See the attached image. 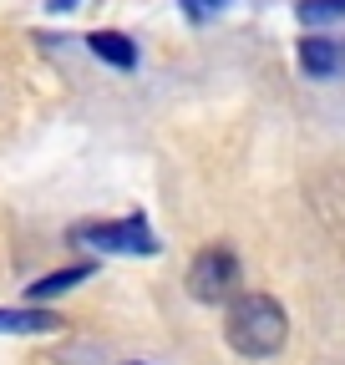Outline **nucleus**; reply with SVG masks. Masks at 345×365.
Instances as JSON below:
<instances>
[{
  "mask_svg": "<svg viewBox=\"0 0 345 365\" xmlns=\"http://www.w3.org/2000/svg\"><path fill=\"white\" fill-rule=\"evenodd\" d=\"M224 340L234 355L244 360H269L284 350L289 340V314L274 294L264 289H249V294H234L229 299V314H224Z\"/></svg>",
  "mask_w": 345,
  "mask_h": 365,
  "instance_id": "nucleus-1",
  "label": "nucleus"
},
{
  "mask_svg": "<svg viewBox=\"0 0 345 365\" xmlns=\"http://www.w3.org/2000/svg\"><path fill=\"white\" fill-rule=\"evenodd\" d=\"M71 239L86 244V249H97V254H158V234H153V223L143 213H127V218H81L71 223Z\"/></svg>",
  "mask_w": 345,
  "mask_h": 365,
  "instance_id": "nucleus-2",
  "label": "nucleus"
},
{
  "mask_svg": "<svg viewBox=\"0 0 345 365\" xmlns=\"http://www.w3.org/2000/svg\"><path fill=\"white\" fill-rule=\"evenodd\" d=\"M183 284H188V294H193L198 304H229V299L239 294V254H234L229 244L198 249Z\"/></svg>",
  "mask_w": 345,
  "mask_h": 365,
  "instance_id": "nucleus-3",
  "label": "nucleus"
},
{
  "mask_svg": "<svg viewBox=\"0 0 345 365\" xmlns=\"http://www.w3.org/2000/svg\"><path fill=\"white\" fill-rule=\"evenodd\" d=\"M97 274V264H66V269H51V274H41L36 284H26V299L31 304H46V299H56V294H66V289H76V284H86Z\"/></svg>",
  "mask_w": 345,
  "mask_h": 365,
  "instance_id": "nucleus-4",
  "label": "nucleus"
},
{
  "mask_svg": "<svg viewBox=\"0 0 345 365\" xmlns=\"http://www.w3.org/2000/svg\"><path fill=\"white\" fill-rule=\"evenodd\" d=\"M66 319L41 309V304H21V309H0V335H51Z\"/></svg>",
  "mask_w": 345,
  "mask_h": 365,
  "instance_id": "nucleus-5",
  "label": "nucleus"
},
{
  "mask_svg": "<svg viewBox=\"0 0 345 365\" xmlns=\"http://www.w3.org/2000/svg\"><path fill=\"white\" fill-rule=\"evenodd\" d=\"M86 46H92V56L107 61L112 71H133V66H138V41L122 36V31H92V36H86Z\"/></svg>",
  "mask_w": 345,
  "mask_h": 365,
  "instance_id": "nucleus-6",
  "label": "nucleus"
},
{
  "mask_svg": "<svg viewBox=\"0 0 345 365\" xmlns=\"http://www.w3.org/2000/svg\"><path fill=\"white\" fill-rule=\"evenodd\" d=\"M299 66H305L310 76H335L340 46H335L330 36H305V41H299Z\"/></svg>",
  "mask_w": 345,
  "mask_h": 365,
  "instance_id": "nucleus-7",
  "label": "nucleus"
},
{
  "mask_svg": "<svg viewBox=\"0 0 345 365\" xmlns=\"http://www.w3.org/2000/svg\"><path fill=\"white\" fill-rule=\"evenodd\" d=\"M294 16L305 26H325V21H340L345 16V0H299Z\"/></svg>",
  "mask_w": 345,
  "mask_h": 365,
  "instance_id": "nucleus-8",
  "label": "nucleus"
},
{
  "mask_svg": "<svg viewBox=\"0 0 345 365\" xmlns=\"http://www.w3.org/2000/svg\"><path fill=\"white\" fill-rule=\"evenodd\" d=\"M229 0H183V11L193 16V21H203V16H213V11H224Z\"/></svg>",
  "mask_w": 345,
  "mask_h": 365,
  "instance_id": "nucleus-9",
  "label": "nucleus"
},
{
  "mask_svg": "<svg viewBox=\"0 0 345 365\" xmlns=\"http://www.w3.org/2000/svg\"><path fill=\"white\" fill-rule=\"evenodd\" d=\"M46 6H51V11H71V6H76V0H46Z\"/></svg>",
  "mask_w": 345,
  "mask_h": 365,
  "instance_id": "nucleus-10",
  "label": "nucleus"
},
{
  "mask_svg": "<svg viewBox=\"0 0 345 365\" xmlns=\"http://www.w3.org/2000/svg\"><path fill=\"white\" fill-rule=\"evenodd\" d=\"M122 365H148V360H122Z\"/></svg>",
  "mask_w": 345,
  "mask_h": 365,
  "instance_id": "nucleus-11",
  "label": "nucleus"
}]
</instances>
